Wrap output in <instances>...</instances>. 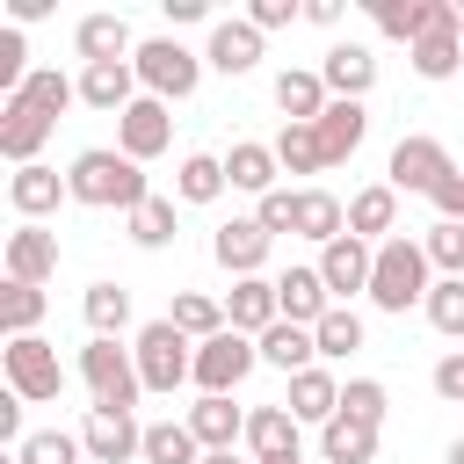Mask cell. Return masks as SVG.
Here are the masks:
<instances>
[{"label": "cell", "mask_w": 464, "mask_h": 464, "mask_svg": "<svg viewBox=\"0 0 464 464\" xmlns=\"http://www.w3.org/2000/svg\"><path fill=\"white\" fill-rule=\"evenodd\" d=\"M65 188H72V203H87V210H123V218L152 196L145 174H138V160L116 152V145H87V152L65 167Z\"/></svg>", "instance_id": "cell-1"}, {"label": "cell", "mask_w": 464, "mask_h": 464, "mask_svg": "<svg viewBox=\"0 0 464 464\" xmlns=\"http://www.w3.org/2000/svg\"><path fill=\"white\" fill-rule=\"evenodd\" d=\"M428 290H435L428 246L406 239V232H392V239L377 246V268H370V304L392 312V319H406V304H428Z\"/></svg>", "instance_id": "cell-2"}, {"label": "cell", "mask_w": 464, "mask_h": 464, "mask_svg": "<svg viewBox=\"0 0 464 464\" xmlns=\"http://www.w3.org/2000/svg\"><path fill=\"white\" fill-rule=\"evenodd\" d=\"M130 355H138V377H145V392H167V399H174V392L196 377V341H188L174 319H152V326H138Z\"/></svg>", "instance_id": "cell-3"}, {"label": "cell", "mask_w": 464, "mask_h": 464, "mask_svg": "<svg viewBox=\"0 0 464 464\" xmlns=\"http://www.w3.org/2000/svg\"><path fill=\"white\" fill-rule=\"evenodd\" d=\"M80 384H87L94 406H116V413H138V399H145L138 355L116 348V341H87V348H80Z\"/></svg>", "instance_id": "cell-4"}, {"label": "cell", "mask_w": 464, "mask_h": 464, "mask_svg": "<svg viewBox=\"0 0 464 464\" xmlns=\"http://www.w3.org/2000/svg\"><path fill=\"white\" fill-rule=\"evenodd\" d=\"M130 65H138V87H145L152 102H188L196 80H203V58H196L181 36H145Z\"/></svg>", "instance_id": "cell-5"}, {"label": "cell", "mask_w": 464, "mask_h": 464, "mask_svg": "<svg viewBox=\"0 0 464 464\" xmlns=\"http://www.w3.org/2000/svg\"><path fill=\"white\" fill-rule=\"evenodd\" d=\"M0 370H7V392L29 399V406H51V399L65 392V362H58V348H51L44 334L7 341V348H0Z\"/></svg>", "instance_id": "cell-6"}, {"label": "cell", "mask_w": 464, "mask_h": 464, "mask_svg": "<svg viewBox=\"0 0 464 464\" xmlns=\"http://www.w3.org/2000/svg\"><path fill=\"white\" fill-rule=\"evenodd\" d=\"M254 362H261V341H246V334H232V326H225V334L196 341V377H188V384H196L203 399H210V392H218V399H232V392L246 384V370H254Z\"/></svg>", "instance_id": "cell-7"}, {"label": "cell", "mask_w": 464, "mask_h": 464, "mask_svg": "<svg viewBox=\"0 0 464 464\" xmlns=\"http://www.w3.org/2000/svg\"><path fill=\"white\" fill-rule=\"evenodd\" d=\"M450 174H457V167H450L442 138H428V130H406V138L392 145V160H384V181H392L399 196H435Z\"/></svg>", "instance_id": "cell-8"}, {"label": "cell", "mask_w": 464, "mask_h": 464, "mask_svg": "<svg viewBox=\"0 0 464 464\" xmlns=\"http://www.w3.org/2000/svg\"><path fill=\"white\" fill-rule=\"evenodd\" d=\"M80 442H87V464H130V457H145L138 413H116V406H87Z\"/></svg>", "instance_id": "cell-9"}, {"label": "cell", "mask_w": 464, "mask_h": 464, "mask_svg": "<svg viewBox=\"0 0 464 464\" xmlns=\"http://www.w3.org/2000/svg\"><path fill=\"white\" fill-rule=\"evenodd\" d=\"M167 145H174V109L152 102V94H138V102L116 116V152H130V160L145 167V160H160Z\"/></svg>", "instance_id": "cell-10"}, {"label": "cell", "mask_w": 464, "mask_h": 464, "mask_svg": "<svg viewBox=\"0 0 464 464\" xmlns=\"http://www.w3.org/2000/svg\"><path fill=\"white\" fill-rule=\"evenodd\" d=\"M268 246H276V232L261 225V218H225L218 232H210V254H218V268L239 283V276H261L268 268Z\"/></svg>", "instance_id": "cell-11"}, {"label": "cell", "mask_w": 464, "mask_h": 464, "mask_svg": "<svg viewBox=\"0 0 464 464\" xmlns=\"http://www.w3.org/2000/svg\"><path fill=\"white\" fill-rule=\"evenodd\" d=\"M370 268H377V246H370V239H355V232H341L334 246H319V276H326L334 304L370 297Z\"/></svg>", "instance_id": "cell-12"}, {"label": "cell", "mask_w": 464, "mask_h": 464, "mask_svg": "<svg viewBox=\"0 0 464 464\" xmlns=\"http://www.w3.org/2000/svg\"><path fill=\"white\" fill-rule=\"evenodd\" d=\"M370 14H377V29L392 36V44H420L428 29H442V22H457V0H370Z\"/></svg>", "instance_id": "cell-13"}, {"label": "cell", "mask_w": 464, "mask_h": 464, "mask_svg": "<svg viewBox=\"0 0 464 464\" xmlns=\"http://www.w3.org/2000/svg\"><path fill=\"white\" fill-rule=\"evenodd\" d=\"M7 203H14V218H22V225H44L58 203H72V188H65V174H58V167H44V160H36V167H14V174H7Z\"/></svg>", "instance_id": "cell-14"}, {"label": "cell", "mask_w": 464, "mask_h": 464, "mask_svg": "<svg viewBox=\"0 0 464 464\" xmlns=\"http://www.w3.org/2000/svg\"><path fill=\"white\" fill-rule=\"evenodd\" d=\"M276 319H283V304H276V276H239V283L225 290V326H232V334L261 341Z\"/></svg>", "instance_id": "cell-15"}, {"label": "cell", "mask_w": 464, "mask_h": 464, "mask_svg": "<svg viewBox=\"0 0 464 464\" xmlns=\"http://www.w3.org/2000/svg\"><path fill=\"white\" fill-rule=\"evenodd\" d=\"M58 276V232L51 225H14L7 232V283H51Z\"/></svg>", "instance_id": "cell-16"}, {"label": "cell", "mask_w": 464, "mask_h": 464, "mask_svg": "<svg viewBox=\"0 0 464 464\" xmlns=\"http://www.w3.org/2000/svg\"><path fill=\"white\" fill-rule=\"evenodd\" d=\"M72 51H80V65H123V58H138V44H130V22L123 14H80V29H72Z\"/></svg>", "instance_id": "cell-17"}, {"label": "cell", "mask_w": 464, "mask_h": 464, "mask_svg": "<svg viewBox=\"0 0 464 464\" xmlns=\"http://www.w3.org/2000/svg\"><path fill=\"white\" fill-rule=\"evenodd\" d=\"M319 80H326L334 102H362V94L377 87V51H370V44H334V51L319 58Z\"/></svg>", "instance_id": "cell-18"}, {"label": "cell", "mask_w": 464, "mask_h": 464, "mask_svg": "<svg viewBox=\"0 0 464 464\" xmlns=\"http://www.w3.org/2000/svg\"><path fill=\"white\" fill-rule=\"evenodd\" d=\"M276 304H283L290 326H319V319L334 312V290H326L319 261H312V268H283V276H276Z\"/></svg>", "instance_id": "cell-19"}, {"label": "cell", "mask_w": 464, "mask_h": 464, "mask_svg": "<svg viewBox=\"0 0 464 464\" xmlns=\"http://www.w3.org/2000/svg\"><path fill=\"white\" fill-rule=\"evenodd\" d=\"M203 65H218L225 80H239V72H254L261 65V29L239 14V22H210V44H203Z\"/></svg>", "instance_id": "cell-20"}, {"label": "cell", "mask_w": 464, "mask_h": 464, "mask_svg": "<svg viewBox=\"0 0 464 464\" xmlns=\"http://www.w3.org/2000/svg\"><path fill=\"white\" fill-rule=\"evenodd\" d=\"M246 457H254V464L304 457V450H297V413H290V406H254V413H246Z\"/></svg>", "instance_id": "cell-21"}, {"label": "cell", "mask_w": 464, "mask_h": 464, "mask_svg": "<svg viewBox=\"0 0 464 464\" xmlns=\"http://www.w3.org/2000/svg\"><path fill=\"white\" fill-rule=\"evenodd\" d=\"M80 102L102 109V116H123L138 102V65L130 58L123 65H80Z\"/></svg>", "instance_id": "cell-22"}, {"label": "cell", "mask_w": 464, "mask_h": 464, "mask_svg": "<svg viewBox=\"0 0 464 464\" xmlns=\"http://www.w3.org/2000/svg\"><path fill=\"white\" fill-rule=\"evenodd\" d=\"M392 225H399V188H392V181H370V188H355V196H348V232H355V239L384 246V239H392Z\"/></svg>", "instance_id": "cell-23"}, {"label": "cell", "mask_w": 464, "mask_h": 464, "mask_svg": "<svg viewBox=\"0 0 464 464\" xmlns=\"http://www.w3.org/2000/svg\"><path fill=\"white\" fill-rule=\"evenodd\" d=\"M44 138H51V116H36L29 102H0V152H7L14 167H36Z\"/></svg>", "instance_id": "cell-24"}, {"label": "cell", "mask_w": 464, "mask_h": 464, "mask_svg": "<svg viewBox=\"0 0 464 464\" xmlns=\"http://www.w3.org/2000/svg\"><path fill=\"white\" fill-rule=\"evenodd\" d=\"M181 420H188V435H196L203 450H232V442H246V413H239L232 399H218V392H210V399H196Z\"/></svg>", "instance_id": "cell-25"}, {"label": "cell", "mask_w": 464, "mask_h": 464, "mask_svg": "<svg viewBox=\"0 0 464 464\" xmlns=\"http://www.w3.org/2000/svg\"><path fill=\"white\" fill-rule=\"evenodd\" d=\"M326 80L312 72V65H290V72H276V109L290 116V123H319L326 116Z\"/></svg>", "instance_id": "cell-26"}, {"label": "cell", "mask_w": 464, "mask_h": 464, "mask_svg": "<svg viewBox=\"0 0 464 464\" xmlns=\"http://www.w3.org/2000/svg\"><path fill=\"white\" fill-rule=\"evenodd\" d=\"M370 138V109L362 102H326V116H319V145H326V167H341V160H355V145Z\"/></svg>", "instance_id": "cell-27"}, {"label": "cell", "mask_w": 464, "mask_h": 464, "mask_svg": "<svg viewBox=\"0 0 464 464\" xmlns=\"http://www.w3.org/2000/svg\"><path fill=\"white\" fill-rule=\"evenodd\" d=\"M225 174H232V188H246L254 203L268 196V188H283L276 174H283V160H276V145H254V138H239L232 152H225Z\"/></svg>", "instance_id": "cell-28"}, {"label": "cell", "mask_w": 464, "mask_h": 464, "mask_svg": "<svg viewBox=\"0 0 464 464\" xmlns=\"http://www.w3.org/2000/svg\"><path fill=\"white\" fill-rule=\"evenodd\" d=\"M283 406L297 413V428H326V420L341 413V384H334V377L312 362L304 377H290V399H283Z\"/></svg>", "instance_id": "cell-29"}, {"label": "cell", "mask_w": 464, "mask_h": 464, "mask_svg": "<svg viewBox=\"0 0 464 464\" xmlns=\"http://www.w3.org/2000/svg\"><path fill=\"white\" fill-rule=\"evenodd\" d=\"M312 355H319L312 326H290V319H276V326L261 334V362H268V370H283V377H304V370H312Z\"/></svg>", "instance_id": "cell-30"}, {"label": "cell", "mask_w": 464, "mask_h": 464, "mask_svg": "<svg viewBox=\"0 0 464 464\" xmlns=\"http://www.w3.org/2000/svg\"><path fill=\"white\" fill-rule=\"evenodd\" d=\"M319 457H326V464H370V457H377V428L334 413V420L319 428Z\"/></svg>", "instance_id": "cell-31"}, {"label": "cell", "mask_w": 464, "mask_h": 464, "mask_svg": "<svg viewBox=\"0 0 464 464\" xmlns=\"http://www.w3.org/2000/svg\"><path fill=\"white\" fill-rule=\"evenodd\" d=\"M225 188H232V174H225L218 152H188V160L174 167V196H181V203H218Z\"/></svg>", "instance_id": "cell-32"}, {"label": "cell", "mask_w": 464, "mask_h": 464, "mask_svg": "<svg viewBox=\"0 0 464 464\" xmlns=\"http://www.w3.org/2000/svg\"><path fill=\"white\" fill-rule=\"evenodd\" d=\"M406 65L420 72V80H450L457 65H464V36H457V22H442V29H428L413 51H406Z\"/></svg>", "instance_id": "cell-33"}, {"label": "cell", "mask_w": 464, "mask_h": 464, "mask_svg": "<svg viewBox=\"0 0 464 464\" xmlns=\"http://www.w3.org/2000/svg\"><path fill=\"white\" fill-rule=\"evenodd\" d=\"M7 102H29L36 116H51V123H58V116L80 102V80H65L58 65H44V72H29V80H22V94H7Z\"/></svg>", "instance_id": "cell-34"}, {"label": "cell", "mask_w": 464, "mask_h": 464, "mask_svg": "<svg viewBox=\"0 0 464 464\" xmlns=\"http://www.w3.org/2000/svg\"><path fill=\"white\" fill-rule=\"evenodd\" d=\"M341 232H348V203H341V196H326V188H304V203H297V239L334 246Z\"/></svg>", "instance_id": "cell-35"}, {"label": "cell", "mask_w": 464, "mask_h": 464, "mask_svg": "<svg viewBox=\"0 0 464 464\" xmlns=\"http://www.w3.org/2000/svg\"><path fill=\"white\" fill-rule=\"evenodd\" d=\"M80 312H87V326H94V341H116V334L130 326V290H123V283H87V297H80Z\"/></svg>", "instance_id": "cell-36"}, {"label": "cell", "mask_w": 464, "mask_h": 464, "mask_svg": "<svg viewBox=\"0 0 464 464\" xmlns=\"http://www.w3.org/2000/svg\"><path fill=\"white\" fill-rule=\"evenodd\" d=\"M44 312H51V297H44L36 283H7V290H0V334H7V341L36 334V326H44Z\"/></svg>", "instance_id": "cell-37"}, {"label": "cell", "mask_w": 464, "mask_h": 464, "mask_svg": "<svg viewBox=\"0 0 464 464\" xmlns=\"http://www.w3.org/2000/svg\"><path fill=\"white\" fill-rule=\"evenodd\" d=\"M276 160H283V174H326L319 123H283V138H276Z\"/></svg>", "instance_id": "cell-38"}, {"label": "cell", "mask_w": 464, "mask_h": 464, "mask_svg": "<svg viewBox=\"0 0 464 464\" xmlns=\"http://www.w3.org/2000/svg\"><path fill=\"white\" fill-rule=\"evenodd\" d=\"M167 319H174L188 341H210V334H225V304H218V297H203V290H174Z\"/></svg>", "instance_id": "cell-39"}, {"label": "cell", "mask_w": 464, "mask_h": 464, "mask_svg": "<svg viewBox=\"0 0 464 464\" xmlns=\"http://www.w3.org/2000/svg\"><path fill=\"white\" fill-rule=\"evenodd\" d=\"M145 464H203V442L188 435V420H152L145 428Z\"/></svg>", "instance_id": "cell-40"}, {"label": "cell", "mask_w": 464, "mask_h": 464, "mask_svg": "<svg viewBox=\"0 0 464 464\" xmlns=\"http://www.w3.org/2000/svg\"><path fill=\"white\" fill-rule=\"evenodd\" d=\"M312 341H319V355H334V362L355 355V348H362V312H355V304H334V312L312 326Z\"/></svg>", "instance_id": "cell-41"}, {"label": "cell", "mask_w": 464, "mask_h": 464, "mask_svg": "<svg viewBox=\"0 0 464 464\" xmlns=\"http://www.w3.org/2000/svg\"><path fill=\"white\" fill-rule=\"evenodd\" d=\"M428 326L435 334H450V341H464V276H435V290H428Z\"/></svg>", "instance_id": "cell-42"}, {"label": "cell", "mask_w": 464, "mask_h": 464, "mask_svg": "<svg viewBox=\"0 0 464 464\" xmlns=\"http://www.w3.org/2000/svg\"><path fill=\"white\" fill-rule=\"evenodd\" d=\"M80 457H87V442L65 435V428H36V435L14 450V464H80Z\"/></svg>", "instance_id": "cell-43"}, {"label": "cell", "mask_w": 464, "mask_h": 464, "mask_svg": "<svg viewBox=\"0 0 464 464\" xmlns=\"http://www.w3.org/2000/svg\"><path fill=\"white\" fill-rule=\"evenodd\" d=\"M130 239L138 246H174V196H145L130 210Z\"/></svg>", "instance_id": "cell-44"}, {"label": "cell", "mask_w": 464, "mask_h": 464, "mask_svg": "<svg viewBox=\"0 0 464 464\" xmlns=\"http://www.w3.org/2000/svg\"><path fill=\"white\" fill-rule=\"evenodd\" d=\"M341 413H348V420H370V428H384V413H392V392H384L377 377H348V384H341Z\"/></svg>", "instance_id": "cell-45"}, {"label": "cell", "mask_w": 464, "mask_h": 464, "mask_svg": "<svg viewBox=\"0 0 464 464\" xmlns=\"http://www.w3.org/2000/svg\"><path fill=\"white\" fill-rule=\"evenodd\" d=\"M420 246H428V268L464 276V225H457V218H435V225L420 232Z\"/></svg>", "instance_id": "cell-46"}, {"label": "cell", "mask_w": 464, "mask_h": 464, "mask_svg": "<svg viewBox=\"0 0 464 464\" xmlns=\"http://www.w3.org/2000/svg\"><path fill=\"white\" fill-rule=\"evenodd\" d=\"M297 203H304V188H268V196L254 203V218L283 239V232H297Z\"/></svg>", "instance_id": "cell-47"}, {"label": "cell", "mask_w": 464, "mask_h": 464, "mask_svg": "<svg viewBox=\"0 0 464 464\" xmlns=\"http://www.w3.org/2000/svg\"><path fill=\"white\" fill-rule=\"evenodd\" d=\"M22 58H29L22 51V29H0V94H22V80H29Z\"/></svg>", "instance_id": "cell-48"}, {"label": "cell", "mask_w": 464, "mask_h": 464, "mask_svg": "<svg viewBox=\"0 0 464 464\" xmlns=\"http://www.w3.org/2000/svg\"><path fill=\"white\" fill-rule=\"evenodd\" d=\"M297 14H304V7H297V0H254V7H246V22H254V29H261V36H268V29H290V22H297Z\"/></svg>", "instance_id": "cell-49"}, {"label": "cell", "mask_w": 464, "mask_h": 464, "mask_svg": "<svg viewBox=\"0 0 464 464\" xmlns=\"http://www.w3.org/2000/svg\"><path fill=\"white\" fill-rule=\"evenodd\" d=\"M435 392H442V399H450V406H457V399H464V348H457V355H442V362H435Z\"/></svg>", "instance_id": "cell-50"}, {"label": "cell", "mask_w": 464, "mask_h": 464, "mask_svg": "<svg viewBox=\"0 0 464 464\" xmlns=\"http://www.w3.org/2000/svg\"><path fill=\"white\" fill-rule=\"evenodd\" d=\"M428 203H435V218H457V225H464V174H450V181H442Z\"/></svg>", "instance_id": "cell-51"}, {"label": "cell", "mask_w": 464, "mask_h": 464, "mask_svg": "<svg viewBox=\"0 0 464 464\" xmlns=\"http://www.w3.org/2000/svg\"><path fill=\"white\" fill-rule=\"evenodd\" d=\"M160 7H167V22H203V14H210L203 0H160Z\"/></svg>", "instance_id": "cell-52"}, {"label": "cell", "mask_w": 464, "mask_h": 464, "mask_svg": "<svg viewBox=\"0 0 464 464\" xmlns=\"http://www.w3.org/2000/svg\"><path fill=\"white\" fill-rule=\"evenodd\" d=\"M304 22H319V29H334V22H341V0H304Z\"/></svg>", "instance_id": "cell-53"}, {"label": "cell", "mask_w": 464, "mask_h": 464, "mask_svg": "<svg viewBox=\"0 0 464 464\" xmlns=\"http://www.w3.org/2000/svg\"><path fill=\"white\" fill-rule=\"evenodd\" d=\"M203 464H254V457H239V450H203Z\"/></svg>", "instance_id": "cell-54"}, {"label": "cell", "mask_w": 464, "mask_h": 464, "mask_svg": "<svg viewBox=\"0 0 464 464\" xmlns=\"http://www.w3.org/2000/svg\"><path fill=\"white\" fill-rule=\"evenodd\" d=\"M442 464H464V435H457V442H450V457H442Z\"/></svg>", "instance_id": "cell-55"}, {"label": "cell", "mask_w": 464, "mask_h": 464, "mask_svg": "<svg viewBox=\"0 0 464 464\" xmlns=\"http://www.w3.org/2000/svg\"><path fill=\"white\" fill-rule=\"evenodd\" d=\"M283 464H304V457H283Z\"/></svg>", "instance_id": "cell-56"}]
</instances>
